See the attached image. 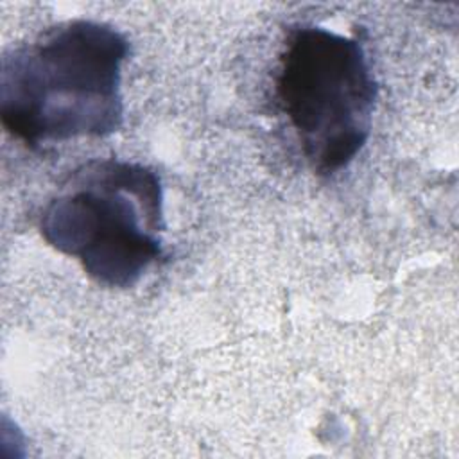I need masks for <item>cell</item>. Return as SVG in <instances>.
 I'll use <instances>...</instances> for the list:
<instances>
[{
  "label": "cell",
  "instance_id": "cell-3",
  "mask_svg": "<svg viewBox=\"0 0 459 459\" xmlns=\"http://www.w3.org/2000/svg\"><path fill=\"white\" fill-rule=\"evenodd\" d=\"M276 99L317 176L346 169L371 134L377 82L359 39L319 25L287 32Z\"/></svg>",
  "mask_w": 459,
  "mask_h": 459
},
{
  "label": "cell",
  "instance_id": "cell-1",
  "mask_svg": "<svg viewBox=\"0 0 459 459\" xmlns=\"http://www.w3.org/2000/svg\"><path fill=\"white\" fill-rule=\"evenodd\" d=\"M129 43L113 25L86 18L54 23L4 52L0 118L36 149L120 129L122 65Z\"/></svg>",
  "mask_w": 459,
  "mask_h": 459
},
{
  "label": "cell",
  "instance_id": "cell-2",
  "mask_svg": "<svg viewBox=\"0 0 459 459\" xmlns=\"http://www.w3.org/2000/svg\"><path fill=\"white\" fill-rule=\"evenodd\" d=\"M163 188L147 165L91 160L74 169L39 217L43 240L109 289L134 287L163 256Z\"/></svg>",
  "mask_w": 459,
  "mask_h": 459
}]
</instances>
